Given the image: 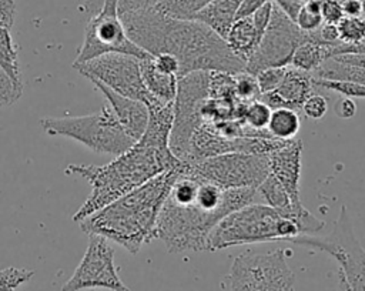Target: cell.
<instances>
[{
    "mask_svg": "<svg viewBox=\"0 0 365 291\" xmlns=\"http://www.w3.org/2000/svg\"><path fill=\"white\" fill-rule=\"evenodd\" d=\"M255 188H221L182 163L158 214L154 240L168 252L204 251L212 228L230 213L254 203Z\"/></svg>",
    "mask_w": 365,
    "mask_h": 291,
    "instance_id": "1",
    "label": "cell"
},
{
    "mask_svg": "<svg viewBox=\"0 0 365 291\" xmlns=\"http://www.w3.org/2000/svg\"><path fill=\"white\" fill-rule=\"evenodd\" d=\"M128 39L150 56L167 53L178 61V78L195 71L237 74L245 63L225 39L194 19H178L151 7L118 14Z\"/></svg>",
    "mask_w": 365,
    "mask_h": 291,
    "instance_id": "2",
    "label": "cell"
},
{
    "mask_svg": "<svg viewBox=\"0 0 365 291\" xmlns=\"http://www.w3.org/2000/svg\"><path fill=\"white\" fill-rule=\"evenodd\" d=\"M182 163L86 217L78 223L80 228L88 235H101L130 254H137L143 244L154 240L158 214Z\"/></svg>",
    "mask_w": 365,
    "mask_h": 291,
    "instance_id": "3",
    "label": "cell"
},
{
    "mask_svg": "<svg viewBox=\"0 0 365 291\" xmlns=\"http://www.w3.org/2000/svg\"><path fill=\"white\" fill-rule=\"evenodd\" d=\"M182 160L177 158L171 150H161L135 141L131 148L115 155L107 164H70L64 173L77 174L91 185L88 198L73 215L76 223L101 210L107 204L130 193L153 177L178 167Z\"/></svg>",
    "mask_w": 365,
    "mask_h": 291,
    "instance_id": "4",
    "label": "cell"
},
{
    "mask_svg": "<svg viewBox=\"0 0 365 291\" xmlns=\"http://www.w3.org/2000/svg\"><path fill=\"white\" fill-rule=\"evenodd\" d=\"M301 235L295 220L282 215L268 204L251 203L225 215L211 231L207 251H218L228 247L268 242Z\"/></svg>",
    "mask_w": 365,
    "mask_h": 291,
    "instance_id": "5",
    "label": "cell"
},
{
    "mask_svg": "<svg viewBox=\"0 0 365 291\" xmlns=\"http://www.w3.org/2000/svg\"><path fill=\"white\" fill-rule=\"evenodd\" d=\"M41 128L48 136H61L76 140L100 154L120 155L134 146L110 106L97 113L74 117H44Z\"/></svg>",
    "mask_w": 365,
    "mask_h": 291,
    "instance_id": "6",
    "label": "cell"
},
{
    "mask_svg": "<svg viewBox=\"0 0 365 291\" xmlns=\"http://www.w3.org/2000/svg\"><path fill=\"white\" fill-rule=\"evenodd\" d=\"M291 242L328 254L339 264L338 275L345 281L349 291H365V250L355 237L345 205L341 207L329 234L324 237L301 234Z\"/></svg>",
    "mask_w": 365,
    "mask_h": 291,
    "instance_id": "7",
    "label": "cell"
},
{
    "mask_svg": "<svg viewBox=\"0 0 365 291\" xmlns=\"http://www.w3.org/2000/svg\"><path fill=\"white\" fill-rule=\"evenodd\" d=\"M288 257L284 248L235 257L227 277L230 291H294Z\"/></svg>",
    "mask_w": 365,
    "mask_h": 291,
    "instance_id": "8",
    "label": "cell"
},
{
    "mask_svg": "<svg viewBox=\"0 0 365 291\" xmlns=\"http://www.w3.org/2000/svg\"><path fill=\"white\" fill-rule=\"evenodd\" d=\"M188 164L197 175L221 188L257 190L269 174L268 154L231 151Z\"/></svg>",
    "mask_w": 365,
    "mask_h": 291,
    "instance_id": "9",
    "label": "cell"
},
{
    "mask_svg": "<svg viewBox=\"0 0 365 291\" xmlns=\"http://www.w3.org/2000/svg\"><path fill=\"white\" fill-rule=\"evenodd\" d=\"M208 78L210 71H195L178 78L170 148L182 161L187 157L192 133L202 124L201 106L208 97Z\"/></svg>",
    "mask_w": 365,
    "mask_h": 291,
    "instance_id": "10",
    "label": "cell"
},
{
    "mask_svg": "<svg viewBox=\"0 0 365 291\" xmlns=\"http://www.w3.org/2000/svg\"><path fill=\"white\" fill-rule=\"evenodd\" d=\"M73 67L88 80H97L113 91L143 101L145 106L157 100L144 86L140 58L134 56L108 53L81 64H73Z\"/></svg>",
    "mask_w": 365,
    "mask_h": 291,
    "instance_id": "11",
    "label": "cell"
},
{
    "mask_svg": "<svg viewBox=\"0 0 365 291\" xmlns=\"http://www.w3.org/2000/svg\"><path fill=\"white\" fill-rule=\"evenodd\" d=\"M307 37L308 33L274 4L271 20L257 50L247 60L245 70L257 74L264 68L289 66L295 50Z\"/></svg>",
    "mask_w": 365,
    "mask_h": 291,
    "instance_id": "12",
    "label": "cell"
},
{
    "mask_svg": "<svg viewBox=\"0 0 365 291\" xmlns=\"http://www.w3.org/2000/svg\"><path fill=\"white\" fill-rule=\"evenodd\" d=\"M108 53L130 54L140 60L151 57L128 39L117 11L101 10L98 14L88 19L83 44L73 64H81Z\"/></svg>",
    "mask_w": 365,
    "mask_h": 291,
    "instance_id": "13",
    "label": "cell"
},
{
    "mask_svg": "<svg viewBox=\"0 0 365 291\" xmlns=\"http://www.w3.org/2000/svg\"><path fill=\"white\" fill-rule=\"evenodd\" d=\"M104 288L110 291H130L118 275L114 264V250L101 235H90L87 250L73 275L63 284L61 291Z\"/></svg>",
    "mask_w": 365,
    "mask_h": 291,
    "instance_id": "14",
    "label": "cell"
},
{
    "mask_svg": "<svg viewBox=\"0 0 365 291\" xmlns=\"http://www.w3.org/2000/svg\"><path fill=\"white\" fill-rule=\"evenodd\" d=\"M301 154L302 143L299 140H292L282 147L274 150L268 154L269 160V174L279 183V185L287 191L292 204L297 208H302L304 204L299 195V181H301Z\"/></svg>",
    "mask_w": 365,
    "mask_h": 291,
    "instance_id": "15",
    "label": "cell"
},
{
    "mask_svg": "<svg viewBox=\"0 0 365 291\" xmlns=\"http://www.w3.org/2000/svg\"><path fill=\"white\" fill-rule=\"evenodd\" d=\"M314 76L311 73L287 66V71L279 87L271 93L261 94L259 100L268 104L271 110L288 107L298 111L301 110L305 98L314 93Z\"/></svg>",
    "mask_w": 365,
    "mask_h": 291,
    "instance_id": "16",
    "label": "cell"
},
{
    "mask_svg": "<svg viewBox=\"0 0 365 291\" xmlns=\"http://www.w3.org/2000/svg\"><path fill=\"white\" fill-rule=\"evenodd\" d=\"M94 87L106 97L108 106L115 114L117 120L125 130V133L134 140L138 141L145 131L148 123V107L138 100L121 96L111 88L106 87L97 80H90Z\"/></svg>",
    "mask_w": 365,
    "mask_h": 291,
    "instance_id": "17",
    "label": "cell"
},
{
    "mask_svg": "<svg viewBox=\"0 0 365 291\" xmlns=\"http://www.w3.org/2000/svg\"><path fill=\"white\" fill-rule=\"evenodd\" d=\"M242 0H211L191 19L201 21L225 39L232 23L235 21L238 7Z\"/></svg>",
    "mask_w": 365,
    "mask_h": 291,
    "instance_id": "18",
    "label": "cell"
},
{
    "mask_svg": "<svg viewBox=\"0 0 365 291\" xmlns=\"http://www.w3.org/2000/svg\"><path fill=\"white\" fill-rule=\"evenodd\" d=\"M262 36L264 34L257 29L252 17L250 16L244 19H237L232 23L230 31L225 36V41L232 53L244 63H247V60L257 50Z\"/></svg>",
    "mask_w": 365,
    "mask_h": 291,
    "instance_id": "19",
    "label": "cell"
},
{
    "mask_svg": "<svg viewBox=\"0 0 365 291\" xmlns=\"http://www.w3.org/2000/svg\"><path fill=\"white\" fill-rule=\"evenodd\" d=\"M140 71L144 86L153 97L163 103H171L177 94L178 77L161 71L153 61V56L140 60Z\"/></svg>",
    "mask_w": 365,
    "mask_h": 291,
    "instance_id": "20",
    "label": "cell"
},
{
    "mask_svg": "<svg viewBox=\"0 0 365 291\" xmlns=\"http://www.w3.org/2000/svg\"><path fill=\"white\" fill-rule=\"evenodd\" d=\"M301 128V120L297 110L288 107H278L271 111L267 131L271 137L281 141H291L297 138Z\"/></svg>",
    "mask_w": 365,
    "mask_h": 291,
    "instance_id": "21",
    "label": "cell"
},
{
    "mask_svg": "<svg viewBox=\"0 0 365 291\" xmlns=\"http://www.w3.org/2000/svg\"><path fill=\"white\" fill-rule=\"evenodd\" d=\"M317 78H327V80H338V81H351L365 84V68L346 64L338 61L335 58L327 60L322 66H319L314 73Z\"/></svg>",
    "mask_w": 365,
    "mask_h": 291,
    "instance_id": "22",
    "label": "cell"
},
{
    "mask_svg": "<svg viewBox=\"0 0 365 291\" xmlns=\"http://www.w3.org/2000/svg\"><path fill=\"white\" fill-rule=\"evenodd\" d=\"M0 68H3L16 84L23 86L19 67V50L14 46L10 30L4 27H0Z\"/></svg>",
    "mask_w": 365,
    "mask_h": 291,
    "instance_id": "23",
    "label": "cell"
},
{
    "mask_svg": "<svg viewBox=\"0 0 365 291\" xmlns=\"http://www.w3.org/2000/svg\"><path fill=\"white\" fill-rule=\"evenodd\" d=\"M271 107L265 104L262 100H254L248 103L244 108L241 121L254 131H267V126L271 117Z\"/></svg>",
    "mask_w": 365,
    "mask_h": 291,
    "instance_id": "24",
    "label": "cell"
},
{
    "mask_svg": "<svg viewBox=\"0 0 365 291\" xmlns=\"http://www.w3.org/2000/svg\"><path fill=\"white\" fill-rule=\"evenodd\" d=\"M210 1L211 0H160L155 9L173 17L191 19Z\"/></svg>",
    "mask_w": 365,
    "mask_h": 291,
    "instance_id": "25",
    "label": "cell"
},
{
    "mask_svg": "<svg viewBox=\"0 0 365 291\" xmlns=\"http://www.w3.org/2000/svg\"><path fill=\"white\" fill-rule=\"evenodd\" d=\"M294 21L305 33L317 31L324 24L321 14V0H308L304 3Z\"/></svg>",
    "mask_w": 365,
    "mask_h": 291,
    "instance_id": "26",
    "label": "cell"
},
{
    "mask_svg": "<svg viewBox=\"0 0 365 291\" xmlns=\"http://www.w3.org/2000/svg\"><path fill=\"white\" fill-rule=\"evenodd\" d=\"M235 97L242 103H251L261 97V90L255 74L244 70L234 74Z\"/></svg>",
    "mask_w": 365,
    "mask_h": 291,
    "instance_id": "27",
    "label": "cell"
},
{
    "mask_svg": "<svg viewBox=\"0 0 365 291\" xmlns=\"http://www.w3.org/2000/svg\"><path fill=\"white\" fill-rule=\"evenodd\" d=\"M315 87H321L329 91H335L349 98H365V84L351 83V81H338V80H327L314 77Z\"/></svg>",
    "mask_w": 365,
    "mask_h": 291,
    "instance_id": "28",
    "label": "cell"
},
{
    "mask_svg": "<svg viewBox=\"0 0 365 291\" xmlns=\"http://www.w3.org/2000/svg\"><path fill=\"white\" fill-rule=\"evenodd\" d=\"M34 275L33 270L20 267H7L0 270V291H16L29 282Z\"/></svg>",
    "mask_w": 365,
    "mask_h": 291,
    "instance_id": "29",
    "label": "cell"
},
{
    "mask_svg": "<svg viewBox=\"0 0 365 291\" xmlns=\"http://www.w3.org/2000/svg\"><path fill=\"white\" fill-rule=\"evenodd\" d=\"M285 71H287V66L285 67H269V68H264L259 73H257L255 77H257L261 94L271 93V91L277 90L284 80Z\"/></svg>",
    "mask_w": 365,
    "mask_h": 291,
    "instance_id": "30",
    "label": "cell"
},
{
    "mask_svg": "<svg viewBox=\"0 0 365 291\" xmlns=\"http://www.w3.org/2000/svg\"><path fill=\"white\" fill-rule=\"evenodd\" d=\"M23 96V86H19L13 78L0 68V107L14 104Z\"/></svg>",
    "mask_w": 365,
    "mask_h": 291,
    "instance_id": "31",
    "label": "cell"
},
{
    "mask_svg": "<svg viewBox=\"0 0 365 291\" xmlns=\"http://www.w3.org/2000/svg\"><path fill=\"white\" fill-rule=\"evenodd\" d=\"M301 111L307 118L321 120L328 111V100L318 93H312L305 98L301 106Z\"/></svg>",
    "mask_w": 365,
    "mask_h": 291,
    "instance_id": "32",
    "label": "cell"
},
{
    "mask_svg": "<svg viewBox=\"0 0 365 291\" xmlns=\"http://www.w3.org/2000/svg\"><path fill=\"white\" fill-rule=\"evenodd\" d=\"M321 14L324 23L338 24L339 20L345 16L341 0H321Z\"/></svg>",
    "mask_w": 365,
    "mask_h": 291,
    "instance_id": "33",
    "label": "cell"
},
{
    "mask_svg": "<svg viewBox=\"0 0 365 291\" xmlns=\"http://www.w3.org/2000/svg\"><path fill=\"white\" fill-rule=\"evenodd\" d=\"M160 0H118L117 1V13H130L154 7Z\"/></svg>",
    "mask_w": 365,
    "mask_h": 291,
    "instance_id": "34",
    "label": "cell"
},
{
    "mask_svg": "<svg viewBox=\"0 0 365 291\" xmlns=\"http://www.w3.org/2000/svg\"><path fill=\"white\" fill-rule=\"evenodd\" d=\"M16 19V0H0V27L11 29Z\"/></svg>",
    "mask_w": 365,
    "mask_h": 291,
    "instance_id": "35",
    "label": "cell"
},
{
    "mask_svg": "<svg viewBox=\"0 0 365 291\" xmlns=\"http://www.w3.org/2000/svg\"><path fill=\"white\" fill-rule=\"evenodd\" d=\"M153 61H154V64H155L161 71L170 73V74H175V76L178 77L180 67H178V61L175 60L174 56L167 54V53H161V54L153 56Z\"/></svg>",
    "mask_w": 365,
    "mask_h": 291,
    "instance_id": "36",
    "label": "cell"
},
{
    "mask_svg": "<svg viewBox=\"0 0 365 291\" xmlns=\"http://www.w3.org/2000/svg\"><path fill=\"white\" fill-rule=\"evenodd\" d=\"M335 113L338 117L341 118H352L356 113V104L354 101V98L349 97H342L334 107Z\"/></svg>",
    "mask_w": 365,
    "mask_h": 291,
    "instance_id": "37",
    "label": "cell"
},
{
    "mask_svg": "<svg viewBox=\"0 0 365 291\" xmlns=\"http://www.w3.org/2000/svg\"><path fill=\"white\" fill-rule=\"evenodd\" d=\"M267 1L269 0H242L240 7H238V11H237V19H244V17H250L252 16L258 9H261Z\"/></svg>",
    "mask_w": 365,
    "mask_h": 291,
    "instance_id": "38",
    "label": "cell"
},
{
    "mask_svg": "<svg viewBox=\"0 0 365 291\" xmlns=\"http://www.w3.org/2000/svg\"><path fill=\"white\" fill-rule=\"evenodd\" d=\"M338 61L346 63V64H352V66H358L365 68V53H348V54H341V56H335L332 57Z\"/></svg>",
    "mask_w": 365,
    "mask_h": 291,
    "instance_id": "39",
    "label": "cell"
},
{
    "mask_svg": "<svg viewBox=\"0 0 365 291\" xmlns=\"http://www.w3.org/2000/svg\"><path fill=\"white\" fill-rule=\"evenodd\" d=\"M103 6H104V0H83L81 11L88 17H93L101 11Z\"/></svg>",
    "mask_w": 365,
    "mask_h": 291,
    "instance_id": "40",
    "label": "cell"
},
{
    "mask_svg": "<svg viewBox=\"0 0 365 291\" xmlns=\"http://www.w3.org/2000/svg\"><path fill=\"white\" fill-rule=\"evenodd\" d=\"M341 4L345 16H361V0H342Z\"/></svg>",
    "mask_w": 365,
    "mask_h": 291,
    "instance_id": "41",
    "label": "cell"
},
{
    "mask_svg": "<svg viewBox=\"0 0 365 291\" xmlns=\"http://www.w3.org/2000/svg\"><path fill=\"white\" fill-rule=\"evenodd\" d=\"M117 1H118V0H104V6H103L101 10L117 11Z\"/></svg>",
    "mask_w": 365,
    "mask_h": 291,
    "instance_id": "42",
    "label": "cell"
},
{
    "mask_svg": "<svg viewBox=\"0 0 365 291\" xmlns=\"http://www.w3.org/2000/svg\"><path fill=\"white\" fill-rule=\"evenodd\" d=\"M339 284H341V290H342V291H349L348 285L345 284V281H344L341 277H339Z\"/></svg>",
    "mask_w": 365,
    "mask_h": 291,
    "instance_id": "43",
    "label": "cell"
}]
</instances>
